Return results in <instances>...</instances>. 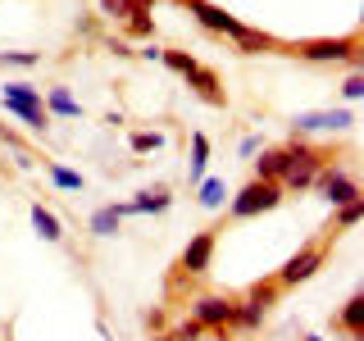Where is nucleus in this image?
<instances>
[{"label": "nucleus", "instance_id": "obj_23", "mask_svg": "<svg viewBox=\"0 0 364 341\" xmlns=\"http://www.w3.org/2000/svg\"><path fill=\"white\" fill-rule=\"evenodd\" d=\"M41 50H0V68H37Z\"/></svg>", "mask_w": 364, "mask_h": 341}, {"label": "nucleus", "instance_id": "obj_17", "mask_svg": "<svg viewBox=\"0 0 364 341\" xmlns=\"http://www.w3.org/2000/svg\"><path fill=\"white\" fill-rule=\"evenodd\" d=\"M205 164H210V136L191 132V159H187V182H191V187L205 178Z\"/></svg>", "mask_w": 364, "mask_h": 341}, {"label": "nucleus", "instance_id": "obj_4", "mask_svg": "<svg viewBox=\"0 0 364 341\" xmlns=\"http://www.w3.org/2000/svg\"><path fill=\"white\" fill-rule=\"evenodd\" d=\"M323 259H328V242H310V246H301L287 264L278 269V278H273V282H278L282 291H287V287H301V282H310L314 273L323 269Z\"/></svg>", "mask_w": 364, "mask_h": 341}, {"label": "nucleus", "instance_id": "obj_22", "mask_svg": "<svg viewBox=\"0 0 364 341\" xmlns=\"http://www.w3.org/2000/svg\"><path fill=\"white\" fill-rule=\"evenodd\" d=\"M123 23H128V37H146V41L155 37V18H151V9H128V18H123Z\"/></svg>", "mask_w": 364, "mask_h": 341}, {"label": "nucleus", "instance_id": "obj_9", "mask_svg": "<svg viewBox=\"0 0 364 341\" xmlns=\"http://www.w3.org/2000/svg\"><path fill=\"white\" fill-rule=\"evenodd\" d=\"M232 314H237V301H228V296H196V301H191V318H196L205 332L232 328Z\"/></svg>", "mask_w": 364, "mask_h": 341}, {"label": "nucleus", "instance_id": "obj_28", "mask_svg": "<svg viewBox=\"0 0 364 341\" xmlns=\"http://www.w3.org/2000/svg\"><path fill=\"white\" fill-rule=\"evenodd\" d=\"M128 9H132V0H100V14H109V18H128Z\"/></svg>", "mask_w": 364, "mask_h": 341}, {"label": "nucleus", "instance_id": "obj_2", "mask_svg": "<svg viewBox=\"0 0 364 341\" xmlns=\"http://www.w3.org/2000/svg\"><path fill=\"white\" fill-rule=\"evenodd\" d=\"M282 196H287V191L278 187V182H259V178H250L242 191H237L232 200H228V219H259V214H273L282 205Z\"/></svg>", "mask_w": 364, "mask_h": 341}, {"label": "nucleus", "instance_id": "obj_7", "mask_svg": "<svg viewBox=\"0 0 364 341\" xmlns=\"http://www.w3.org/2000/svg\"><path fill=\"white\" fill-rule=\"evenodd\" d=\"M214 246H219L214 227H205V232H196V237H191V242L182 246V255H178V278H200V273H210Z\"/></svg>", "mask_w": 364, "mask_h": 341}, {"label": "nucleus", "instance_id": "obj_8", "mask_svg": "<svg viewBox=\"0 0 364 341\" xmlns=\"http://www.w3.org/2000/svg\"><path fill=\"white\" fill-rule=\"evenodd\" d=\"M355 128V114L350 109H305L291 119V132L305 136V132H350Z\"/></svg>", "mask_w": 364, "mask_h": 341}, {"label": "nucleus", "instance_id": "obj_12", "mask_svg": "<svg viewBox=\"0 0 364 341\" xmlns=\"http://www.w3.org/2000/svg\"><path fill=\"white\" fill-rule=\"evenodd\" d=\"M337 332H346V341H364V296L355 291L337 314Z\"/></svg>", "mask_w": 364, "mask_h": 341}, {"label": "nucleus", "instance_id": "obj_18", "mask_svg": "<svg viewBox=\"0 0 364 341\" xmlns=\"http://www.w3.org/2000/svg\"><path fill=\"white\" fill-rule=\"evenodd\" d=\"M196 200H200V210H223L228 182H223V178H200V182H196Z\"/></svg>", "mask_w": 364, "mask_h": 341}, {"label": "nucleus", "instance_id": "obj_29", "mask_svg": "<svg viewBox=\"0 0 364 341\" xmlns=\"http://www.w3.org/2000/svg\"><path fill=\"white\" fill-rule=\"evenodd\" d=\"M237 151H242V159H250L259 151V136H242V146H237Z\"/></svg>", "mask_w": 364, "mask_h": 341}, {"label": "nucleus", "instance_id": "obj_14", "mask_svg": "<svg viewBox=\"0 0 364 341\" xmlns=\"http://www.w3.org/2000/svg\"><path fill=\"white\" fill-rule=\"evenodd\" d=\"M232 45H237V55H269V50H278V37H269L259 28H242L232 37Z\"/></svg>", "mask_w": 364, "mask_h": 341}, {"label": "nucleus", "instance_id": "obj_30", "mask_svg": "<svg viewBox=\"0 0 364 341\" xmlns=\"http://www.w3.org/2000/svg\"><path fill=\"white\" fill-rule=\"evenodd\" d=\"M305 341H323V337H305Z\"/></svg>", "mask_w": 364, "mask_h": 341}, {"label": "nucleus", "instance_id": "obj_26", "mask_svg": "<svg viewBox=\"0 0 364 341\" xmlns=\"http://www.w3.org/2000/svg\"><path fill=\"white\" fill-rule=\"evenodd\" d=\"M128 146H132V155H151V151L164 146V132H132Z\"/></svg>", "mask_w": 364, "mask_h": 341}, {"label": "nucleus", "instance_id": "obj_24", "mask_svg": "<svg viewBox=\"0 0 364 341\" xmlns=\"http://www.w3.org/2000/svg\"><path fill=\"white\" fill-rule=\"evenodd\" d=\"M159 64L173 68L178 77H187V73H191V64H196V55H187V50H159Z\"/></svg>", "mask_w": 364, "mask_h": 341}, {"label": "nucleus", "instance_id": "obj_1", "mask_svg": "<svg viewBox=\"0 0 364 341\" xmlns=\"http://www.w3.org/2000/svg\"><path fill=\"white\" fill-rule=\"evenodd\" d=\"M287 55H296V60H305V64H350V68H360V32L296 41V45H287Z\"/></svg>", "mask_w": 364, "mask_h": 341}, {"label": "nucleus", "instance_id": "obj_27", "mask_svg": "<svg viewBox=\"0 0 364 341\" xmlns=\"http://www.w3.org/2000/svg\"><path fill=\"white\" fill-rule=\"evenodd\" d=\"M360 96H364V77H360V68H350V77L341 82V100H350V105H355Z\"/></svg>", "mask_w": 364, "mask_h": 341}, {"label": "nucleus", "instance_id": "obj_6", "mask_svg": "<svg viewBox=\"0 0 364 341\" xmlns=\"http://www.w3.org/2000/svg\"><path fill=\"white\" fill-rule=\"evenodd\" d=\"M314 187H318V196H323L328 205H350V200H360V182L346 173L341 164H323L318 168V178H314Z\"/></svg>", "mask_w": 364, "mask_h": 341}, {"label": "nucleus", "instance_id": "obj_25", "mask_svg": "<svg viewBox=\"0 0 364 341\" xmlns=\"http://www.w3.org/2000/svg\"><path fill=\"white\" fill-rule=\"evenodd\" d=\"M360 214H364V205H360V200H350V205H337V219H333V232H350V227L360 223Z\"/></svg>", "mask_w": 364, "mask_h": 341}, {"label": "nucleus", "instance_id": "obj_11", "mask_svg": "<svg viewBox=\"0 0 364 341\" xmlns=\"http://www.w3.org/2000/svg\"><path fill=\"white\" fill-rule=\"evenodd\" d=\"M287 164H291V141L287 146H269V151H259V159H255V178L259 182H282Z\"/></svg>", "mask_w": 364, "mask_h": 341}, {"label": "nucleus", "instance_id": "obj_19", "mask_svg": "<svg viewBox=\"0 0 364 341\" xmlns=\"http://www.w3.org/2000/svg\"><path fill=\"white\" fill-rule=\"evenodd\" d=\"M46 178H50L60 191H82V187H87V178L77 173V168H64L60 159H46Z\"/></svg>", "mask_w": 364, "mask_h": 341}, {"label": "nucleus", "instance_id": "obj_21", "mask_svg": "<svg viewBox=\"0 0 364 341\" xmlns=\"http://www.w3.org/2000/svg\"><path fill=\"white\" fill-rule=\"evenodd\" d=\"M278 291H282V287H278V282H273V278H269V282H255V287H250V291H246V301H250V305H259V310H264V314H269V310H273V305H278Z\"/></svg>", "mask_w": 364, "mask_h": 341}, {"label": "nucleus", "instance_id": "obj_5", "mask_svg": "<svg viewBox=\"0 0 364 341\" xmlns=\"http://www.w3.org/2000/svg\"><path fill=\"white\" fill-rule=\"evenodd\" d=\"M178 5L187 9V14L196 18L205 32H214V37H237V32L246 28L242 18H237V14H228V9H223V5H214V0H178Z\"/></svg>", "mask_w": 364, "mask_h": 341}, {"label": "nucleus", "instance_id": "obj_13", "mask_svg": "<svg viewBox=\"0 0 364 341\" xmlns=\"http://www.w3.org/2000/svg\"><path fill=\"white\" fill-rule=\"evenodd\" d=\"M132 205V214H168L173 210V196H168V187H146V191H136V200Z\"/></svg>", "mask_w": 364, "mask_h": 341}, {"label": "nucleus", "instance_id": "obj_15", "mask_svg": "<svg viewBox=\"0 0 364 341\" xmlns=\"http://www.w3.org/2000/svg\"><path fill=\"white\" fill-rule=\"evenodd\" d=\"M41 105H46V114H60V119H82V105L73 100V91H68V87H50L41 96Z\"/></svg>", "mask_w": 364, "mask_h": 341}, {"label": "nucleus", "instance_id": "obj_3", "mask_svg": "<svg viewBox=\"0 0 364 341\" xmlns=\"http://www.w3.org/2000/svg\"><path fill=\"white\" fill-rule=\"evenodd\" d=\"M328 164V155L323 151H314V146H305L301 136H291V164H287V173H282L278 187L282 191H305V187H314V178H318V168Z\"/></svg>", "mask_w": 364, "mask_h": 341}, {"label": "nucleus", "instance_id": "obj_20", "mask_svg": "<svg viewBox=\"0 0 364 341\" xmlns=\"http://www.w3.org/2000/svg\"><path fill=\"white\" fill-rule=\"evenodd\" d=\"M87 227H91V237H114L123 227V219H119V210H114V205H100V210H91Z\"/></svg>", "mask_w": 364, "mask_h": 341}, {"label": "nucleus", "instance_id": "obj_10", "mask_svg": "<svg viewBox=\"0 0 364 341\" xmlns=\"http://www.w3.org/2000/svg\"><path fill=\"white\" fill-rule=\"evenodd\" d=\"M187 87L196 91V96L205 100V105H228V96H223V82H219V73H214V68H205L200 60L191 64V73H187Z\"/></svg>", "mask_w": 364, "mask_h": 341}, {"label": "nucleus", "instance_id": "obj_16", "mask_svg": "<svg viewBox=\"0 0 364 341\" xmlns=\"http://www.w3.org/2000/svg\"><path fill=\"white\" fill-rule=\"evenodd\" d=\"M28 214H32V227H37L41 242H50V246H55V242H64V223L55 219V214L46 210L41 200H32V210H28Z\"/></svg>", "mask_w": 364, "mask_h": 341}]
</instances>
